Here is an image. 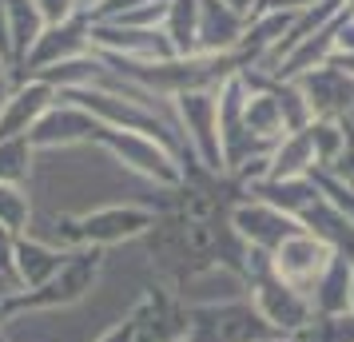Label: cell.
<instances>
[{
	"label": "cell",
	"mask_w": 354,
	"mask_h": 342,
	"mask_svg": "<svg viewBox=\"0 0 354 342\" xmlns=\"http://www.w3.org/2000/svg\"><path fill=\"white\" fill-rule=\"evenodd\" d=\"M156 219H160V211L140 207V203H104V207H92V211L56 219V235L48 243L64 247V251H80V247L108 251L115 243L147 239V231L156 227Z\"/></svg>",
	"instance_id": "1"
},
{
	"label": "cell",
	"mask_w": 354,
	"mask_h": 342,
	"mask_svg": "<svg viewBox=\"0 0 354 342\" xmlns=\"http://www.w3.org/2000/svg\"><path fill=\"white\" fill-rule=\"evenodd\" d=\"M100 271H104V251H100V247H80V251H72L68 263L44 283V287H36V291H17L4 307H0V326L12 323L24 310H28V314H40V310H64V307L84 303L88 294L96 291Z\"/></svg>",
	"instance_id": "2"
},
{
	"label": "cell",
	"mask_w": 354,
	"mask_h": 342,
	"mask_svg": "<svg viewBox=\"0 0 354 342\" xmlns=\"http://www.w3.org/2000/svg\"><path fill=\"white\" fill-rule=\"evenodd\" d=\"M96 144L112 155L124 171L140 175V180L156 183L163 191H179L187 171H183V155L176 147H167L156 135H144V131H124V128H100Z\"/></svg>",
	"instance_id": "3"
},
{
	"label": "cell",
	"mask_w": 354,
	"mask_h": 342,
	"mask_svg": "<svg viewBox=\"0 0 354 342\" xmlns=\"http://www.w3.org/2000/svg\"><path fill=\"white\" fill-rule=\"evenodd\" d=\"M176 128L187 144L195 167L227 180V155H223V131H219V88H199L171 99Z\"/></svg>",
	"instance_id": "4"
},
{
	"label": "cell",
	"mask_w": 354,
	"mask_h": 342,
	"mask_svg": "<svg viewBox=\"0 0 354 342\" xmlns=\"http://www.w3.org/2000/svg\"><path fill=\"white\" fill-rule=\"evenodd\" d=\"M279 339L251 298L187 303V339L183 342H267Z\"/></svg>",
	"instance_id": "5"
},
{
	"label": "cell",
	"mask_w": 354,
	"mask_h": 342,
	"mask_svg": "<svg viewBox=\"0 0 354 342\" xmlns=\"http://www.w3.org/2000/svg\"><path fill=\"white\" fill-rule=\"evenodd\" d=\"M247 298L259 307V314L267 319V323L279 330V334H303L310 319H315V303H310V294L295 291L287 287L283 278L271 271V255L267 251H255L251 247V271H247Z\"/></svg>",
	"instance_id": "6"
},
{
	"label": "cell",
	"mask_w": 354,
	"mask_h": 342,
	"mask_svg": "<svg viewBox=\"0 0 354 342\" xmlns=\"http://www.w3.org/2000/svg\"><path fill=\"white\" fill-rule=\"evenodd\" d=\"M231 227H235V235H239L247 247L267 251V255L279 251L290 235L306 231L299 219H290L287 211H279L274 203H267V199H259V196H243L239 203L231 207Z\"/></svg>",
	"instance_id": "7"
},
{
	"label": "cell",
	"mask_w": 354,
	"mask_h": 342,
	"mask_svg": "<svg viewBox=\"0 0 354 342\" xmlns=\"http://www.w3.org/2000/svg\"><path fill=\"white\" fill-rule=\"evenodd\" d=\"M335 255H338V251H335V247H326L319 235L299 231V235H290L279 251H271V271L283 278L287 287H295V291L315 294L319 278L326 275V267H330Z\"/></svg>",
	"instance_id": "8"
},
{
	"label": "cell",
	"mask_w": 354,
	"mask_h": 342,
	"mask_svg": "<svg viewBox=\"0 0 354 342\" xmlns=\"http://www.w3.org/2000/svg\"><path fill=\"white\" fill-rule=\"evenodd\" d=\"M136 342H183L187 339V303L167 283L147 287L144 298L131 307Z\"/></svg>",
	"instance_id": "9"
},
{
	"label": "cell",
	"mask_w": 354,
	"mask_h": 342,
	"mask_svg": "<svg viewBox=\"0 0 354 342\" xmlns=\"http://www.w3.org/2000/svg\"><path fill=\"white\" fill-rule=\"evenodd\" d=\"M92 52L96 48H92V17L88 12H80L76 20H64V24H48L44 36L36 40V48L28 52L24 68L17 72V80H28L44 68L68 64V60H80V56H92Z\"/></svg>",
	"instance_id": "10"
},
{
	"label": "cell",
	"mask_w": 354,
	"mask_h": 342,
	"mask_svg": "<svg viewBox=\"0 0 354 342\" xmlns=\"http://www.w3.org/2000/svg\"><path fill=\"white\" fill-rule=\"evenodd\" d=\"M92 48L100 56L136 60V64H160L171 60L176 48L163 28H136V24H96L92 20Z\"/></svg>",
	"instance_id": "11"
},
{
	"label": "cell",
	"mask_w": 354,
	"mask_h": 342,
	"mask_svg": "<svg viewBox=\"0 0 354 342\" xmlns=\"http://www.w3.org/2000/svg\"><path fill=\"white\" fill-rule=\"evenodd\" d=\"M100 124L92 112H84L80 104H72V99H56L48 112H44V120L32 128V147L36 151H56V147H76V144H96L100 135Z\"/></svg>",
	"instance_id": "12"
},
{
	"label": "cell",
	"mask_w": 354,
	"mask_h": 342,
	"mask_svg": "<svg viewBox=\"0 0 354 342\" xmlns=\"http://www.w3.org/2000/svg\"><path fill=\"white\" fill-rule=\"evenodd\" d=\"M299 92L310 104V115L315 120H346L354 115V76L342 72L338 64H319L295 76Z\"/></svg>",
	"instance_id": "13"
},
{
	"label": "cell",
	"mask_w": 354,
	"mask_h": 342,
	"mask_svg": "<svg viewBox=\"0 0 354 342\" xmlns=\"http://www.w3.org/2000/svg\"><path fill=\"white\" fill-rule=\"evenodd\" d=\"M60 99V92L44 80H17L12 92L0 104V140H28L32 128L44 120L52 104Z\"/></svg>",
	"instance_id": "14"
},
{
	"label": "cell",
	"mask_w": 354,
	"mask_h": 342,
	"mask_svg": "<svg viewBox=\"0 0 354 342\" xmlns=\"http://www.w3.org/2000/svg\"><path fill=\"white\" fill-rule=\"evenodd\" d=\"M251 20L239 17L227 0H199V56H231L239 52Z\"/></svg>",
	"instance_id": "15"
},
{
	"label": "cell",
	"mask_w": 354,
	"mask_h": 342,
	"mask_svg": "<svg viewBox=\"0 0 354 342\" xmlns=\"http://www.w3.org/2000/svg\"><path fill=\"white\" fill-rule=\"evenodd\" d=\"M72 251L64 247L48 243V239H40V235H20L17 239V278H20V291H36V287H44L60 267L68 263Z\"/></svg>",
	"instance_id": "16"
},
{
	"label": "cell",
	"mask_w": 354,
	"mask_h": 342,
	"mask_svg": "<svg viewBox=\"0 0 354 342\" xmlns=\"http://www.w3.org/2000/svg\"><path fill=\"white\" fill-rule=\"evenodd\" d=\"M319 171V160H315V144L306 131H290L283 135L271 151V175L267 183H283V180H306Z\"/></svg>",
	"instance_id": "17"
},
{
	"label": "cell",
	"mask_w": 354,
	"mask_h": 342,
	"mask_svg": "<svg viewBox=\"0 0 354 342\" xmlns=\"http://www.w3.org/2000/svg\"><path fill=\"white\" fill-rule=\"evenodd\" d=\"M351 287H354V259L351 255H335L326 275L319 278V287L310 294L315 314H354L351 310Z\"/></svg>",
	"instance_id": "18"
},
{
	"label": "cell",
	"mask_w": 354,
	"mask_h": 342,
	"mask_svg": "<svg viewBox=\"0 0 354 342\" xmlns=\"http://www.w3.org/2000/svg\"><path fill=\"white\" fill-rule=\"evenodd\" d=\"M44 17H40V8H36L32 0H8V32H12V80H17V72L24 68L28 60V52L36 48V40L44 36Z\"/></svg>",
	"instance_id": "19"
},
{
	"label": "cell",
	"mask_w": 354,
	"mask_h": 342,
	"mask_svg": "<svg viewBox=\"0 0 354 342\" xmlns=\"http://www.w3.org/2000/svg\"><path fill=\"white\" fill-rule=\"evenodd\" d=\"M163 32L176 56H199V0H167Z\"/></svg>",
	"instance_id": "20"
},
{
	"label": "cell",
	"mask_w": 354,
	"mask_h": 342,
	"mask_svg": "<svg viewBox=\"0 0 354 342\" xmlns=\"http://www.w3.org/2000/svg\"><path fill=\"white\" fill-rule=\"evenodd\" d=\"M0 227L12 235H28L32 231V196L20 183H0Z\"/></svg>",
	"instance_id": "21"
},
{
	"label": "cell",
	"mask_w": 354,
	"mask_h": 342,
	"mask_svg": "<svg viewBox=\"0 0 354 342\" xmlns=\"http://www.w3.org/2000/svg\"><path fill=\"white\" fill-rule=\"evenodd\" d=\"M306 135H310V144H315L319 167L326 171V167L338 163L342 147H346V120H315V124L306 128Z\"/></svg>",
	"instance_id": "22"
},
{
	"label": "cell",
	"mask_w": 354,
	"mask_h": 342,
	"mask_svg": "<svg viewBox=\"0 0 354 342\" xmlns=\"http://www.w3.org/2000/svg\"><path fill=\"white\" fill-rule=\"evenodd\" d=\"M36 147L32 140H0V183H20L28 187Z\"/></svg>",
	"instance_id": "23"
},
{
	"label": "cell",
	"mask_w": 354,
	"mask_h": 342,
	"mask_svg": "<svg viewBox=\"0 0 354 342\" xmlns=\"http://www.w3.org/2000/svg\"><path fill=\"white\" fill-rule=\"evenodd\" d=\"M299 342H354V314H315Z\"/></svg>",
	"instance_id": "24"
},
{
	"label": "cell",
	"mask_w": 354,
	"mask_h": 342,
	"mask_svg": "<svg viewBox=\"0 0 354 342\" xmlns=\"http://www.w3.org/2000/svg\"><path fill=\"white\" fill-rule=\"evenodd\" d=\"M310 180L319 183V191L322 196H326V203H330V207H338V211L346 215V219H351L354 223V187H346V183L338 180V175H330V171H315V175H310Z\"/></svg>",
	"instance_id": "25"
},
{
	"label": "cell",
	"mask_w": 354,
	"mask_h": 342,
	"mask_svg": "<svg viewBox=\"0 0 354 342\" xmlns=\"http://www.w3.org/2000/svg\"><path fill=\"white\" fill-rule=\"evenodd\" d=\"M40 8L44 24H64V20H76L84 12V0H32Z\"/></svg>",
	"instance_id": "26"
},
{
	"label": "cell",
	"mask_w": 354,
	"mask_h": 342,
	"mask_svg": "<svg viewBox=\"0 0 354 342\" xmlns=\"http://www.w3.org/2000/svg\"><path fill=\"white\" fill-rule=\"evenodd\" d=\"M326 171L338 175L346 187H354V120H351V115H346V147H342L338 163H335V167H326Z\"/></svg>",
	"instance_id": "27"
},
{
	"label": "cell",
	"mask_w": 354,
	"mask_h": 342,
	"mask_svg": "<svg viewBox=\"0 0 354 342\" xmlns=\"http://www.w3.org/2000/svg\"><path fill=\"white\" fill-rule=\"evenodd\" d=\"M17 239L20 235H12L8 227H0V275L12 278V283H20L17 278Z\"/></svg>",
	"instance_id": "28"
},
{
	"label": "cell",
	"mask_w": 354,
	"mask_h": 342,
	"mask_svg": "<svg viewBox=\"0 0 354 342\" xmlns=\"http://www.w3.org/2000/svg\"><path fill=\"white\" fill-rule=\"evenodd\" d=\"M335 56H354V8H346V17H342V24H338Z\"/></svg>",
	"instance_id": "29"
},
{
	"label": "cell",
	"mask_w": 354,
	"mask_h": 342,
	"mask_svg": "<svg viewBox=\"0 0 354 342\" xmlns=\"http://www.w3.org/2000/svg\"><path fill=\"white\" fill-rule=\"evenodd\" d=\"M96 342H136V319H120V323L112 326V330H104Z\"/></svg>",
	"instance_id": "30"
},
{
	"label": "cell",
	"mask_w": 354,
	"mask_h": 342,
	"mask_svg": "<svg viewBox=\"0 0 354 342\" xmlns=\"http://www.w3.org/2000/svg\"><path fill=\"white\" fill-rule=\"evenodd\" d=\"M0 60L12 68V32H8V0H0Z\"/></svg>",
	"instance_id": "31"
},
{
	"label": "cell",
	"mask_w": 354,
	"mask_h": 342,
	"mask_svg": "<svg viewBox=\"0 0 354 342\" xmlns=\"http://www.w3.org/2000/svg\"><path fill=\"white\" fill-rule=\"evenodd\" d=\"M12 92V68H8V60H0V96H8Z\"/></svg>",
	"instance_id": "32"
},
{
	"label": "cell",
	"mask_w": 354,
	"mask_h": 342,
	"mask_svg": "<svg viewBox=\"0 0 354 342\" xmlns=\"http://www.w3.org/2000/svg\"><path fill=\"white\" fill-rule=\"evenodd\" d=\"M267 342H299V339H290V334H279V339H267Z\"/></svg>",
	"instance_id": "33"
},
{
	"label": "cell",
	"mask_w": 354,
	"mask_h": 342,
	"mask_svg": "<svg viewBox=\"0 0 354 342\" xmlns=\"http://www.w3.org/2000/svg\"><path fill=\"white\" fill-rule=\"evenodd\" d=\"M351 310H354V287H351Z\"/></svg>",
	"instance_id": "34"
}]
</instances>
